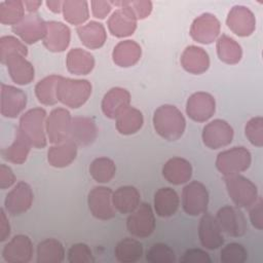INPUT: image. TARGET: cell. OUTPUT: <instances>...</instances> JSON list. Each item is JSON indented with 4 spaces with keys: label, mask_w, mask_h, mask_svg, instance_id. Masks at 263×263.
<instances>
[{
    "label": "cell",
    "mask_w": 263,
    "mask_h": 263,
    "mask_svg": "<svg viewBox=\"0 0 263 263\" xmlns=\"http://www.w3.org/2000/svg\"><path fill=\"white\" fill-rule=\"evenodd\" d=\"M153 126L155 132L164 140L176 141L183 136L186 120L177 107L162 105L154 111Z\"/></svg>",
    "instance_id": "1"
},
{
    "label": "cell",
    "mask_w": 263,
    "mask_h": 263,
    "mask_svg": "<svg viewBox=\"0 0 263 263\" xmlns=\"http://www.w3.org/2000/svg\"><path fill=\"white\" fill-rule=\"evenodd\" d=\"M91 95V84L85 79L61 77L57 84V99L63 105L76 109L81 107Z\"/></svg>",
    "instance_id": "2"
},
{
    "label": "cell",
    "mask_w": 263,
    "mask_h": 263,
    "mask_svg": "<svg viewBox=\"0 0 263 263\" xmlns=\"http://www.w3.org/2000/svg\"><path fill=\"white\" fill-rule=\"evenodd\" d=\"M227 192L237 208L250 209L258 198L257 186L246 177L236 174L224 178Z\"/></svg>",
    "instance_id": "3"
},
{
    "label": "cell",
    "mask_w": 263,
    "mask_h": 263,
    "mask_svg": "<svg viewBox=\"0 0 263 263\" xmlns=\"http://www.w3.org/2000/svg\"><path fill=\"white\" fill-rule=\"evenodd\" d=\"M45 118L46 112L43 108H34L23 114L20 119L18 128L31 145L37 149L46 146V136L44 133Z\"/></svg>",
    "instance_id": "4"
},
{
    "label": "cell",
    "mask_w": 263,
    "mask_h": 263,
    "mask_svg": "<svg viewBox=\"0 0 263 263\" xmlns=\"http://www.w3.org/2000/svg\"><path fill=\"white\" fill-rule=\"evenodd\" d=\"M251 162L252 155L250 151L239 146L220 152L216 159V167L225 177L247 171Z\"/></svg>",
    "instance_id": "5"
},
{
    "label": "cell",
    "mask_w": 263,
    "mask_h": 263,
    "mask_svg": "<svg viewBox=\"0 0 263 263\" xmlns=\"http://www.w3.org/2000/svg\"><path fill=\"white\" fill-rule=\"evenodd\" d=\"M209 204V192L206 187L198 182L192 181L182 191V208L189 216H198L206 212Z\"/></svg>",
    "instance_id": "6"
},
{
    "label": "cell",
    "mask_w": 263,
    "mask_h": 263,
    "mask_svg": "<svg viewBox=\"0 0 263 263\" xmlns=\"http://www.w3.org/2000/svg\"><path fill=\"white\" fill-rule=\"evenodd\" d=\"M128 232L139 238L150 236L155 229V217L152 208L147 202H142L129 214L126 219Z\"/></svg>",
    "instance_id": "7"
},
{
    "label": "cell",
    "mask_w": 263,
    "mask_h": 263,
    "mask_svg": "<svg viewBox=\"0 0 263 263\" xmlns=\"http://www.w3.org/2000/svg\"><path fill=\"white\" fill-rule=\"evenodd\" d=\"M113 191L109 187L95 186L87 195V204L91 215L99 220H111L116 215L112 202Z\"/></svg>",
    "instance_id": "8"
},
{
    "label": "cell",
    "mask_w": 263,
    "mask_h": 263,
    "mask_svg": "<svg viewBox=\"0 0 263 263\" xmlns=\"http://www.w3.org/2000/svg\"><path fill=\"white\" fill-rule=\"evenodd\" d=\"M216 220L222 232H225L229 236H242L248 230V224L245 215L237 206H222L217 212Z\"/></svg>",
    "instance_id": "9"
},
{
    "label": "cell",
    "mask_w": 263,
    "mask_h": 263,
    "mask_svg": "<svg viewBox=\"0 0 263 263\" xmlns=\"http://www.w3.org/2000/svg\"><path fill=\"white\" fill-rule=\"evenodd\" d=\"M72 117L65 108L53 109L45 122L47 138L50 143L59 144L70 138Z\"/></svg>",
    "instance_id": "10"
},
{
    "label": "cell",
    "mask_w": 263,
    "mask_h": 263,
    "mask_svg": "<svg viewBox=\"0 0 263 263\" xmlns=\"http://www.w3.org/2000/svg\"><path fill=\"white\" fill-rule=\"evenodd\" d=\"M233 128L223 119H215L204 125L201 134L203 144L210 149H219L233 140Z\"/></svg>",
    "instance_id": "11"
},
{
    "label": "cell",
    "mask_w": 263,
    "mask_h": 263,
    "mask_svg": "<svg viewBox=\"0 0 263 263\" xmlns=\"http://www.w3.org/2000/svg\"><path fill=\"white\" fill-rule=\"evenodd\" d=\"M33 199L34 194L31 186L21 181L7 193L4 200L5 211L12 216L22 215L30 210Z\"/></svg>",
    "instance_id": "12"
},
{
    "label": "cell",
    "mask_w": 263,
    "mask_h": 263,
    "mask_svg": "<svg viewBox=\"0 0 263 263\" xmlns=\"http://www.w3.org/2000/svg\"><path fill=\"white\" fill-rule=\"evenodd\" d=\"M46 31L47 23L35 12L25 15L20 23L12 26V32L28 44H33L40 39H43Z\"/></svg>",
    "instance_id": "13"
},
{
    "label": "cell",
    "mask_w": 263,
    "mask_h": 263,
    "mask_svg": "<svg viewBox=\"0 0 263 263\" xmlns=\"http://www.w3.org/2000/svg\"><path fill=\"white\" fill-rule=\"evenodd\" d=\"M216 111V102L212 95L197 91L191 95L186 103V113L193 121L204 122L209 120Z\"/></svg>",
    "instance_id": "14"
},
{
    "label": "cell",
    "mask_w": 263,
    "mask_h": 263,
    "mask_svg": "<svg viewBox=\"0 0 263 263\" xmlns=\"http://www.w3.org/2000/svg\"><path fill=\"white\" fill-rule=\"evenodd\" d=\"M27 105V95L20 88L1 84L0 112L4 117L15 118Z\"/></svg>",
    "instance_id": "15"
},
{
    "label": "cell",
    "mask_w": 263,
    "mask_h": 263,
    "mask_svg": "<svg viewBox=\"0 0 263 263\" xmlns=\"http://www.w3.org/2000/svg\"><path fill=\"white\" fill-rule=\"evenodd\" d=\"M220 22L211 13H202L196 17L190 28L191 37L202 44H210L220 34Z\"/></svg>",
    "instance_id": "16"
},
{
    "label": "cell",
    "mask_w": 263,
    "mask_h": 263,
    "mask_svg": "<svg viewBox=\"0 0 263 263\" xmlns=\"http://www.w3.org/2000/svg\"><path fill=\"white\" fill-rule=\"evenodd\" d=\"M33 256V243L29 236L17 234L3 248L2 257L8 263H28Z\"/></svg>",
    "instance_id": "17"
},
{
    "label": "cell",
    "mask_w": 263,
    "mask_h": 263,
    "mask_svg": "<svg viewBox=\"0 0 263 263\" xmlns=\"http://www.w3.org/2000/svg\"><path fill=\"white\" fill-rule=\"evenodd\" d=\"M198 238L202 247L208 250H217L224 243L223 232L210 213H203L198 224Z\"/></svg>",
    "instance_id": "18"
},
{
    "label": "cell",
    "mask_w": 263,
    "mask_h": 263,
    "mask_svg": "<svg viewBox=\"0 0 263 263\" xmlns=\"http://www.w3.org/2000/svg\"><path fill=\"white\" fill-rule=\"evenodd\" d=\"M226 24L237 36L246 37L251 35L256 27V20L253 12L245 6H234L229 11Z\"/></svg>",
    "instance_id": "19"
},
{
    "label": "cell",
    "mask_w": 263,
    "mask_h": 263,
    "mask_svg": "<svg viewBox=\"0 0 263 263\" xmlns=\"http://www.w3.org/2000/svg\"><path fill=\"white\" fill-rule=\"evenodd\" d=\"M11 80L20 85H26L33 81L35 71L33 65L21 53L10 54L5 63Z\"/></svg>",
    "instance_id": "20"
},
{
    "label": "cell",
    "mask_w": 263,
    "mask_h": 263,
    "mask_svg": "<svg viewBox=\"0 0 263 263\" xmlns=\"http://www.w3.org/2000/svg\"><path fill=\"white\" fill-rule=\"evenodd\" d=\"M130 95L122 87H113L103 98L102 110L106 117L116 119V117L129 107Z\"/></svg>",
    "instance_id": "21"
},
{
    "label": "cell",
    "mask_w": 263,
    "mask_h": 263,
    "mask_svg": "<svg viewBox=\"0 0 263 263\" xmlns=\"http://www.w3.org/2000/svg\"><path fill=\"white\" fill-rule=\"evenodd\" d=\"M137 28V18L126 7L115 10L108 20V29L115 37H126L132 35Z\"/></svg>",
    "instance_id": "22"
},
{
    "label": "cell",
    "mask_w": 263,
    "mask_h": 263,
    "mask_svg": "<svg viewBox=\"0 0 263 263\" xmlns=\"http://www.w3.org/2000/svg\"><path fill=\"white\" fill-rule=\"evenodd\" d=\"M70 38V29L66 25L60 22H48L43 44L50 51L61 52L69 46Z\"/></svg>",
    "instance_id": "23"
},
{
    "label": "cell",
    "mask_w": 263,
    "mask_h": 263,
    "mask_svg": "<svg viewBox=\"0 0 263 263\" xmlns=\"http://www.w3.org/2000/svg\"><path fill=\"white\" fill-rule=\"evenodd\" d=\"M162 176L173 185L187 183L192 176L191 163L182 157L170 158L162 166Z\"/></svg>",
    "instance_id": "24"
},
{
    "label": "cell",
    "mask_w": 263,
    "mask_h": 263,
    "mask_svg": "<svg viewBox=\"0 0 263 263\" xmlns=\"http://www.w3.org/2000/svg\"><path fill=\"white\" fill-rule=\"evenodd\" d=\"M98 136V128L93 119L89 117L72 118L70 139L77 145L87 146L95 142Z\"/></svg>",
    "instance_id": "25"
},
{
    "label": "cell",
    "mask_w": 263,
    "mask_h": 263,
    "mask_svg": "<svg viewBox=\"0 0 263 263\" xmlns=\"http://www.w3.org/2000/svg\"><path fill=\"white\" fill-rule=\"evenodd\" d=\"M182 67L191 74H201L210 67L208 52L198 46H187L181 55Z\"/></svg>",
    "instance_id": "26"
},
{
    "label": "cell",
    "mask_w": 263,
    "mask_h": 263,
    "mask_svg": "<svg viewBox=\"0 0 263 263\" xmlns=\"http://www.w3.org/2000/svg\"><path fill=\"white\" fill-rule=\"evenodd\" d=\"M153 203L157 216L168 218L177 213L180 205V198L173 188L161 187L154 193Z\"/></svg>",
    "instance_id": "27"
},
{
    "label": "cell",
    "mask_w": 263,
    "mask_h": 263,
    "mask_svg": "<svg viewBox=\"0 0 263 263\" xmlns=\"http://www.w3.org/2000/svg\"><path fill=\"white\" fill-rule=\"evenodd\" d=\"M77 155V144L70 138L54 144L48 149L47 160L54 167H65L71 164Z\"/></svg>",
    "instance_id": "28"
},
{
    "label": "cell",
    "mask_w": 263,
    "mask_h": 263,
    "mask_svg": "<svg viewBox=\"0 0 263 263\" xmlns=\"http://www.w3.org/2000/svg\"><path fill=\"white\" fill-rule=\"evenodd\" d=\"M140 192L130 185L120 186L112 193V202L120 214H130L140 204Z\"/></svg>",
    "instance_id": "29"
},
{
    "label": "cell",
    "mask_w": 263,
    "mask_h": 263,
    "mask_svg": "<svg viewBox=\"0 0 263 263\" xmlns=\"http://www.w3.org/2000/svg\"><path fill=\"white\" fill-rule=\"evenodd\" d=\"M141 46L133 40L120 41L113 49V62L119 67H132L136 65L141 58Z\"/></svg>",
    "instance_id": "30"
},
{
    "label": "cell",
    "mask_w": 263,
    "mask_h": 263,
    "mask_svg": "<svg viewBox=\"0 0 263 263\" xmlns=\"http://www.w3.org/2000/svg\"><path fill=\"white\" fill-rule=\"evenodd\" d=\"M77 34L84 46L89 49L102 47L107 39L105 27L98 22L91 21L86 25L77 28Z\"/></svg>",
    "instance_id": "31"
},
{
    "label": "cell",
    "mask_w": 263,
    "mask_h": 263,
    "mask_svg": "<svg viewBox=\"0 0 263 263\" xmlns=\"http://www.w3.org/2000/svg\"><path fill=\"white\" fill-rule=\"evenodd\" d=\"M67 69L70 73L75 75H86L95 67L93 55L82 48L71 49L66 59Z\"/></svg>",
    "instance_id": "32"
},
{
    "label": "cell",
    "mask_w": 263,
    "mask_h": 263,
    "mask_svg": "<svg viewBox=\"0 0 263 263\" xmlns=\"http://www.w3.org/2000/svg\"><path fill=\"white\" fill-rule=\"evenodd\" d=\"M31 146L32 145L29 140L17 127L13 143L9 147L2 149L1 154L5 160L16 164H22L27 160Z\"/></svg>",
    "instance_id": "33"
},
{
    "label": "cell",
    "mask_w": 263,
    "mask_h": 263,
    "mask_svg": "<svg viewBox=\"0 0 263 263\" xmlns=\"http://www.w3.org/2000/svg\"><path fill=\"white\" fill-rule=\"evenodd\" d=\"M143 123L144 118L142 112L130 106L116 117V129L124 136L138 133L143 126Z\"/></svg>",
    "instance_id": "34"
},
{
    "label": "cell",
    "mask_w": 263,
    "mask_h": 263,
    "mask_svg": "<svg viewBox=\"0 0 263 263\" xmlns=\"http://www.w3.org/2000/svg\"><path fill=\"white\" fill-rule=\"evenodd\" d=\"M65 259V249L54 238L42 240L37 246V263H61Z\"/></svg>",
    "instance_id": "35"
},
{
    "label": "cell",
    "mask_w": 263,
    "mask_h": 263,
    "mask_svg": "<svg viewBox=\"0 0 263 263\" xmlns=\"http://www.w3.org/2000/svg\"><path fill=\"white\" fill-rule=\"evenodd\" d=\"M115 258L121 263H134L143 256V245L130 237H125L117 242L114 250Z\"/></svg>",
    "instance_id": "36"
},
{
    "label": "cell",
    "mask_w": 263,
    "mask_h": 263,
    "mask_svg": "<svg viewBox=\"0 0 263 263\" xmlns=\"http://www.w3.org/2000/svg\"><path fill=\"white\" fill-rule=\"evenodd\" d=\"M217 53L222 62L233 65L240 61L242 50L234 39L223 34L217 41Z\"/></svg>",
    "instance_id": "37"
},
{
    "label": "cell",
    "mask_w": 263,
    "mask_h": 263,
    "mask_svg": "<svg viewBox=\"0 0 263 263\" xmlns=\"http://www.w3.org/2000/svg\"><path fill=\"white\" fill-rule=\"evenodd\" d=\"M116 173L115 162L108 157H98L89 165V174L98 183L110 182Z\"/></svg>",
    "instance_id": "38"
},
{
    "label": "cell",
    "mask_w": 263,
    "mask_h": 263,
    "mask_svg": "<svg viewBox=\"0 0 263 263\" xmlns=\"http://www.w3.org/2000/svg\"><path fill=\"white\" fill-rule=\"evenodd\" d=\"M62 76L50 75L40 80L35 86V95L43 105H54L57 99V84Z\"/></svg>",
    "instance_id": "39"
},
{
    "label": "cell",
    "mask_w": 263,
    "mask_h": 263,
    "mask_svg": "<svg viewBox=\"0 0 263 263\" xmlns=\"http://www.w3.org/2000/svg\"><path fill=\"white\" fill-rule=\"evenodd\" d=\"M62 10L64 18L72 25L83 24L89 15L86 1H64Z\"/></svg>",
    "instance_id": "40"
},
{
    "label": "cell",
    "mask_w": 263,
    "mask_h": 263,
    "mask_svg": "<svg viewBox=\"0 0 263 263\" xmlns=\"http://www.w3.org/2000/svg\"><path fill=\"white\" fill-rule=\"evenodd\" d=\"M24 2L20 0H8L0 3V22L3 25H16L24 15Z\"/></svg>",
    "instance_id": "41"
},
{
    "label": "cell",
    "mask_w": 263,
    "mask_h": 263,
    "mask_svg": "<svg viewBox=\"0 0 263 263\" xmlns=\"http://www.w3.org/2000/svg\"><path fill=\"white\" fill-rule=\"evenodd\" d=\"M146 260L150 263H174L175 252L165 243L157 242L152 245L146 253Z\"/></svg>",
    "instance_id": "42"
},
{
    "label": "cell",
    "mask_w": 263,
    "mask_h": 263,
    "mask_svg": "<svg viewBox=\"0 0 263 263\" xmlns=\"http://www.w3.org/2000/svg\"><path fill=\"white\" fill-rule=\"evenodd\" d=\"M12 53H21L26 57L28 54V48L21 40L13 36H2L0 38L1 63L4 64L6 59Z\"/></svg>",
    "instance_id": "43"
},
{
    "label": "cell",
    "mask_w": 263,
    "mask_h": 263,
    "mask_svg": "<svg viewBox=\"0 0 263 263\" xmlns=\"http://www.w3.org/2000/svg\"><path fill=\"white\" fill-rule=\"evenodd\" d=\"M248 259V251L238 242L227 243L220 252L222 263H243Z\"/></svg>",
    "instance_id": "44"
},
{
    "label": "cell",
    "mask_w": 263,
    "mask_h": 263,
    "mask_svg": "<svg viewBox=\"0 0 263 263\" xmlns=\"http://www.w3.org/2000/svg\"><path fill=\"white\" fill-rule=\"evenodd\" d=\"M245 134L250 143L257 147L263 146V119L261 116L254 117L248 121Z\"/></svg>",
    "instance_id": "45"
},
{
    "label": "cell",
    "mask_w": 263,
    "mask_h": 263,
    "mask_svg": "<svg viewBox=\"0 0 263 263\" xmlns=\"http://www.w3.org/2000/svg\"><path fill=\"white\" fill-rule=\"evenodd\" d=\"M68 261L70 263H93L95 258L92 256L89 247L83 242H78L68 250Z\"/></svg>",
    "instance_id": "46"
},
{
    "label": "cell",
    "mask_w": 263,
    "mask_h": 263,
    "mask_svg": "<svg viewBox=\"0 0 263 263\" xmlns=\"http://www.w3.org/2000/svg\"><path fill=\"white\" fill-rule=\"evenodd\" d=\"M117 5H122L129 9L137 20L147 17L152 10V3L150 1H122L115 2Z\"/></svg>",
    "instance_id": "47"
},
{
    "label": "cell",
    "mask_w": 263,
    "mask_h": 263,
    "mask_svg": "<svg viewBox=\"0 0 263 263\" xmlns=\"http://www.w3.org/2000/svg\"><path fill=\"white\" fill-rule=\"evenodd\" d=\"M181 263H211L210 255L201 249H189L180 258Z\"/></svg>",
    "instance_id": "48"
},
{
    "label": "cell",
    "mask_w": 263,
    "mask_h": 263,
    "mask_svg": "<svg viewBox=\"0 0 263 263\" xmlns=\"http://www.w3.org/2000/svg\"><path fill=\"white\" fill-rule=\"evenodd\" d=\"M250 220L252 225L261 230L263 228V202L262 199L259 198L258 202L256 201L251 208H250Z\"/></svg>",
    "instance_id": "49"
},
{
    "label": "cell",
    "mask_w": 263,
    "mask_h": 263,
    "mask_svg": "<svg viewBox=\"0 0 263 263\" xmlns=\"http://www.w3.org/2000/svg\"><path fill=\"white\" fill-rule=\"evenodd\" d=\"M15 182V176L11 168L6 164L0 165V188L6 189L12 186Z\"/></svg>",
    "instance_id": "50"
},
{
    "label": "cell",
    "mask_w": 263,
    "mask_h": 263,
    "mask_svg": "<svg viewBox=\"0 0 263 263\" xmlns=\"http://www.w3.org/2000/svg\"><path fill=\"white\" fill-rule=\"evenodd\" d=\"M91 10L95 17L105 18L111 11V3L107 1H91Z\"/></svg>",
    "instance_id": "51"
},
{
    "label": "cell",
    "mask_w": 263,
    "mask_h": 263,
    "mask_svg": "<svg viewBox=\"0 0 263 263\" xmlns=\"http://www.w3.org/2000/svg\"><path fill=\"white\" fill-rule=\"evenodd\" d=\"M10 235V225L3 209L0 210V241L6 240Z\"/></svg>",
    "instance_id": "52"
},
{
    "label": "cell",
    "mask_w": 263,
    "mask_h": 263,
    "mask_svg": "<svg viewBox=\"0 0 263 263\" xmlns=\"http://www.w3.org/2000/svg\"><path fill=\"white\" fill-rule=\"evenodd\" d=\"M46 5H47L48 9H50L54 13L61 12V10L63 8V2H61V1H47Z\"/></svg>",
    "instance_id": "53"
},
{
    "label": "cell",
    "mask_w": 263,
    "mask_h": 263,
    "mask_svg": "<svg viewBox=\"0 0 263 263\" xmlns=\"http://www.w3.org/2000/svg\"><path fill=\"white\" fill-rule=\"evenodd\" d=\"M41 4H42L41 1H25V2H24L25 7H26L27 10H29L31 13H32V12H35Z\"/></svg>",
    "instance_id": "54"
}]
</instances>
